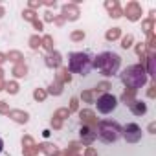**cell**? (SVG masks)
<instances>
[{"mask_svg": "<svg viewBox=\"0 0 156 156\" xmlns=\"http://www.w3.org/2000/svg\"><path fill=\"white\" fill-rule=\"evenodd\" d=\"M119 77H121V81H123L129 88L138 90V88L145 87V83H147V79H149V73H147V70H145L141 64H132V66H127V68L119 73Z\"/></svg>", "mask_w": 156, "mask_h": 156, "instance_id": "cell-1", "label": "cell"}, {"mask_svg": "<svg viewBox=\"0 0 156 156\" xmlns=\"http://www.w3.org/2000/svg\"><path fill=\"white\" fill-rule=\"evenodd\" d=\"M92 57L87 51H72L68 55V70L72 73L79 75H88L92 70Z\"/></svg>", "mask_w": 156, "mask_h": 156, "instance_id": "cell-2", "label": "cell"}, {"mask_svg": "<svg viewBox=\"0 0 156 156\" xmlns=\"http://www.w3.org/2000/svg\"><path fill=\"white\" fill-rule=\"evenodd\" d=\"M119 64H121L119 55H118V53H112V51H105V53L98 55V57H96V61H92V66H94V68H98L103 75L118 73Z\"/></svg>", "mask_w": 156, "mask_h": 156, "instance_id": "cell-3", "label": "cell"}, {"mask_svg": "<svg viewBox=\"0 0 156 156\" xmlns=\"http://www.w3.org/2000/svg\"><path fill=\"white\" fill-rule=\"evenodd\" d=\"M123 134V127L118 121H110V119H103L98 125V138L105 143H114L121 138Z\"/></svg>", "mask_w": 156, "mask_h": 156, "instance_id": "cell-4", "label": "cell"}, {"mask_svg": "<svg viewBox=\"0 0 156 156\" xmlns=\"http://www.w3.org/2000/svg\"><path fill=\"white\" fill-rule=\"evenodd\" d=\"M116 107H118V98L112 94H103L96 101V108L99 114H110L116 110Z\"/></svg>", "mask_w": 156, "mask_h": 156, "instance_id": "cell-5", "label": "cell"}, {"mask_svg": "<svg viewBox=\"0 0 156 156\" xmlns=\"http://www.w3.org/2000/svg\"><path fill=\"white\" fill-rule=\"evenodd\" d=\"M129 143H138L140 140H141V129H140V125H136V123H129L125 129H123V134H121Z\"/></svg>", "mask_w": 156, "mask_h": 156, "instance_id": "cell-6", "label": "cell"}, {"mask_svg": "<svg viewBox=\"0 0 156 156\" xmlns=\"http://www.w3.org/2000/svg\"><path fill=\"white\" fill-rule=\"evenodd\" d=\"M138 103H140V105H138V107H136V110H134V112H136V114H140V112H141V114H143V112H145V110H147V107H145V105H143V103H141V101H138Z\"/></svg>", "mask_w": 156, "mask_h": 156, "instance_id": "cell-7", "label": "cell"}, {"mask_svg": "<svg viewBox=\"0 0 156 156\" xmlns=\"http://www.w3.org/2000/svg\"><path fill=\"white\" fill-rule=\"evenodd\" d=\"M4 151V141H2V138H0V152Z\"/></svg>", "mask_w": 156, "mask_h": 156, "instance_id": "cell-8", "label": "cell"}]
</instances>
